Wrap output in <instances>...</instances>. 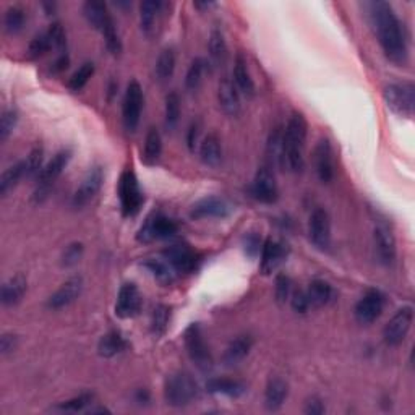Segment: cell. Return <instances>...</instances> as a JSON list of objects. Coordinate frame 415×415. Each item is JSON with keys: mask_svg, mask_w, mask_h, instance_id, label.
I'll return each mask as SVG.
<instances>
[{"mask_svg": "<svg viewBox=\"0 0 415 415\" xmlns=\"http://www.w3.org/2000/svg\"><path fill=\"white\" fill-rule=\"evenodd\" d=\"M367 7L372 27L378 36L384 55L391 62L404 65L409 57L407 38L394 8L388 2H370L367 3Z\"/></svg>", "mask_w": 415, "mask_h": 415, "instance_id": "6da1fadb", "label": "cell"}, {"mask_svg": "<svg viewBox=\"0 0 415 415\" xmlns=\"http://www.w3.org/2000/svg\"><path fill=\"white\" fill-rule=\"evenodd\" d=\"M17 344H18L17 336L12 335V332H5V335H2V337H0V352H2V356L12 353L15 349H17Z\"/></svg>", "mask_w": 415, "mask_h": 415, "instance_id": "11a10c76", "label": "cell"}, {"mask_svg": "<svg viewBox=\"0 0 415 415\" xmlns=\"http://www.w3.org/2000/svg\"><path fill=\"white\" fill-rule=\"evenodd\" d=\"M185 347L188 357L202 372H209L213 368V356L211 351L204 341L202 328L197 323H193L185 331Z\"/></svg>", "mask_w": 415, "mask_h": 415, "instance_id": "52a82bcc", "label": "cell"}, {"mask_svg": "<svg viewBox=\"0 0 415 415\" xmlns=\"http://www.w3.org/2000/svg\"><path fill=\"white\" fill-rule=\"evenodd\" d=\"M83 290V279L80 276H73L69 281L60 286V288L49 297L48 309L50 310H62L65 307L73 304V302L81 295Z\"/></svg>", "mask_w": 415, "mask_h": 415, "instance_id": "d6986e66", "label": "cell"}, {"mask_svg": "<svg viewBox=\"0 0 415 415\" xmlns=\"http://www.w3.org/2000/svg\"><path fill=\"white\" fill-rule=\"evenodd\" d=\"M48 33H49L50 41H52V48L55 50H60V52H64V49H65V45H66V36H65V31H64L62 24H60V23H52L49 27Z\"/></svg>", "mask_w": 415, "mask_h": 415, "instance_id": "816d5d0a", "label": "cell"}, {"mask_svg": "<svg viewBox=\"0 0 415 415\" xmlns=\"http://www.w3.org/2000/svg\"><path fill=\"white\" fill-rule=\"evenodd\" d=\"M102 182H104V174H102V169L101 167L91 169V171L85 176L83 181H81L80 187L76 188L73 199H71L73 206L83 208L90 202H93V199L96 198V195L101 190Z\"/></svg>", "mask_w": 415, "mask_h": 415, "instance_id": "5bb4252c", "label": "cell"}, {"mask_svg": "<svg viewBox=\"0 0 415 415\" xmlns=\"http://www.w3.org/2000/svg\"><path fill=\"white\" fill-rule=\"evenodd\" d=\"M289 394V384L283 378H271L266 384L265 391V406L268 411H279L283 407Z\"/></svg>", "mask_w": 415, "mask_h": 415, "instance_id": "d4e9b609", "label": "cell"}, {"mask_svg": "<svg viewBox=\"0 0 415 415\" xmlns=\"http://www.w3.org/2000/svg\"><path fill=\"white\" fill-rule=\"evenodd\" d=\"M234 85L237 86L239 93H242L245 97H253L256 93L255 81L250 75V70L247 66V60L242 54L235 57L234 64Z\"/></svg>", "mask_w": 415, "mask_h": 415, "instance_id": "484cf974", "label": "cell"}, {"mask_svg": "<svg viewBox=\"0 0 415 415\" xmlns=\"http://www.w3.org/2000/svg\"><path fill=\"white\" fill-rule=\"evenodd\" d=\"M311 244L318 250H328L331 245V219L326 209L316 208L309 221Z\"/></svg>", "mask_w": 415, "mask_h": 415, "instance_id": "4fadbf2b", "label": "cell"}, {"mask_svg": "<svg viewBox=\"0 0 415 415\" xmlns=\"http://www.w3.org/2000/svg\"><path fill=\"white\" fill-rule=\"evenodd\" d=\"M164 3L160 0H145L140 5V24L141 31L146 36H153L156 31V22L160 17Z\"/></svg>", "mask_w": 415, "mask_h": 415, "instance_id": "83f0119b", "label": "cell"}, {"mask_svg": "<svg viewBox=\"0 0 415 415\" xmlns=\"http://www.w3.org/2000/svg\"><path fill=\"white\" fill-rule=\"evenodd\" d=\"M164 256L167 263L176 269V273H192L197 269L198 256L185 244L171 245L167 250H164Z\"/></svg>", "mask_w": 415, "mask_h": 415, "instance_id": "ac0fdd59", "label": "cell"}, {"mask_svg": "<svg viewBox=\"0 0 415 415\" xmlns=\"http://www.w3.org/2000/svg\"><path fill=\"white\" fill-rule=\"evenodd\" d=\"M208 393L223 394L229 398H240L247 391V386L239 380H230V378H211L206 383Z\"/></svg>", "mask_w": 415, "mask_h": 415, "instance_id": "f546056e", "label": "cell"}, {"mask_svg": "<svg viewBox=\"0 0 415 415\" xmlns=\"http://www.w3.org/2000/svg\"><path fill=\"white\" fill-rule=\"evenodd\" d=\"M315 169L323 183H330L335 178V155L330 140L323 138L315 148Z\"/></svg>", "mask_w": 415, "mask_h": 415, "instance_id": "ffe728a7", "label": "cell"}, {"mask_svg": "<svg viewBox=\"0 0 415 415\" xmlns=\"http://www.w3.org/2000/svg\"><path fill=\"white\" fill-rule=\"evenodd\" d=\"M24 22H27V15H24V12L20 7H10L7 12H5L3 24L7 33L17 34L18 31H22Z\"/></svg>", "mask_w": 415, "mask_h": 415, "instance_id": "b9f144b4", "label": "cell"}, {"mask_svg": "<svg viewBox=\"0 0 415 415\" xmlns=\"http://www.w3.org/2000/svg\"><path fill=\"white\" fill-rule=\"evenodd\" d=\"M83 13L91 27L97 29L99 33L106 27V23L112 18L109 10H107V5L104 2H96V0H90V2L83 5Z\"/></svg>", "mask_w": 415, "mask_h": 415, "instance_id": "1f68e13d", "label": "cell"}, {"mask_svg": "<svg viewBox=\"0 0 415 415\" xmlns=\"http://www.w3.org/2000/svg\"><path fill=\"white\" fill-rule=\"evenodd\" d=\"M101 34L104 36V43H106L107 50H109L112 55H120L122 50H124V44H122L120 36H119V33H117L114 20L111 18L109 22L106 23V27L101 29Z\"/></svg>", "mask_w": 415, "mask_h": 415, "instance_id": "f35d334b", "label": "cell"}, {"mask_svg": "<svg viewBox=\"0 0 415 415\" xmlns=\"http://www.w3.org/2000/svg\"><path fill=\"white\" fill-rule=\"evenodd\" d=\"M288 258V245H284L279 240L268 239L265 240L263 248H261V261H260V271L261 274L268 276L273 274L284 260Z\"/></svg>", "mask_w": 415, "mask_h": 415, "instance_id": "2e32d148", "label": "cell"}, {"mask_svg": "<svg viewBox=\"0 0 415 415\" xmlns=\"http://www.w3.org/2000/svg\"><path fill=\"white\" fill-rule=\"evenodd\" d=\"M325 404L320 398L316 396H311L310 399H307L305 402V407H304V412L309 414V415H320V414H325Z\"/></svg>", "mask_w": 415, "mask_h": 415, "instance_id": "9f6ffc18", "label": "cell"}, {"mask_svg": "<svg viewBox=\"0 0 415 415\" xmlns=\"http://www.w3.org/2000/svg\"><path fill=\"white\" fill-rule=\"evenodd\" d=\"M119 198H120V208H122V213H124V216L132 218L141 209L145 197H143V192L140 188V183H138L135 172L125 171L120 176Z\"/></svg>", "mask_w": 415, "mask_h": 415, "instance_id": "8992f818", "label": "cell"}, {"mask_svg": "<svg viewBox=\"0 0 415 415\" xmlns=\"http://www.w3.org/2000/svg\"><path fill=\"white\" fill-rule=\"evenodd\" d=\"M52 48V41L49 38V33L44 31L38 36H34L28 48V57L29 59H39L49 52Z\"/></svg>", "mask_w": 415, "mask_h": 415, "instance_id": "ee69618b", "label": "cell"}, {"mask_svg": "<svg viewBox=\"0 0 415 415\" xmlns=\"http://www.w3.org/2000/svg\"><path fill=\"white\" fill-rule=\"evenodd\" d=\"M268 151H269V156L273 157V161L278 164L279 167H284L283 128H274V132L271 133L269 141H268Z\"/></svg>", "mask_w": 415, "mask_h": 415, "instance_id": "f6af8a7d", "label": "cell"}, {"mask_svg": "<svg viewBox=\"0 0 415 415\" xmlns=\"http://www.w3.org/2000/svg\"><path fill=\"white\" fill-rule=\"evenodd\" d=\"M199 160H202L204 166H219V162L223 160V146L218 135L209 133L208 136H204L202 145H199Z\"/></svg>", "mask_w": 415, "mask_h": 415, "instance_id": "4316f807", "label": "cell"}, {"mask_svg": "<svg viewBox=\"0 0 415 415\" xmlns=\"http://www.w3.org/2000/svg\"><path fill=\"white\" fill-rule=\"evenodd\" d=\"M141 265L162 284H171L174 281V276H176V269L167 263V260L148 258Z\"/></svg>", "mask_w": 415, "mask_h": 415, "instance_id": "836d02e7", "label": "cell"}, {"mask_svg": "<svg viewBox=\"0 0 415 415\" xmlns=\"http://www.w3.org/2000/svg\"><path fill=\"white\" fill-rule=\"evenodd\" d=\"M290 294H292V283L289 276L286 274L276 276V288H274L276 300H278L279 304H284V302H288L290 299Z\"/></svg>", "mask_w": 415, "mask_h": 415, "instance_id": "f907efd6", "label": "cell"}, {"mask_svg": "<svg viewBox=\"0 0 415 415\" xmlns=\"http://www.w3.org/2000/svg\"><path fill=\"white\" fill-rule=\"evenodd\" d=\"M250 193L260 203L271 204L278 202L279 188L278 183H276L274 172L268 166L260 167L258 172L255 174L252 185H250Z\"/></svg>", "mask_w": 415, "mask_h": 415, "instance_id": "8fae6325", "label": "cell"}, {"mask_svg": "<svg viewBox=\"0 0 415 415\" xmlns=\"http://www.w3.org/2000/svg\"><path fill=\"white\" fill-rule=\"evenodd\" d=\"M162 153V140L160 132L156 128H150L148 132L146 140H145V153H143V161L146 164H155L157 160H160Z\"/></svg>", "mask_w": 415, "mask_h": 415, "instance_id": "8d00e7d4", "label": "cell"}, {"mask_svg": "<svg viewBox=\"0 0 415 415\" xmlns=\"http://www.w3.org/2000/svg\"><path fill=\"white\" fill-rule=\"evenodd\" d=\"M18 122V112L15 109H8L2 114L0 119V140L5 141L10 136V133L13 132V128L17 127Z\"/></svg>", "mask_w": 415, "mask_h": 415, "instance_id": "681fc988", "label": "cell"}, {"mask_svg": "<svg viewBox=\"0 0 415 415\" xmlns=\"http://www.w3.org/2000/svg\"><path fill=\"white\" fill-rule=\"evenodd\" d=\"M169 320H171V309L167 305H157L155 310H153L151 315V331L156 337L162 336L167 330Z\"/></svg>", "mask_w": 415, "mask_h": 415, "instance_id": "60d3db41", "label": "cell"}, {"mask_svg": "<svg viewBox=\"0 0 415 415\" xmlns=\"http://www.w3.org/2000/svg\"><path fill=\"white\" fill-rule=\"evenodd\" d=\"M199 396V386L187 372H176L166 378L164 398L171 407H185Z\"/></svg>", "mask_w": 415, "mask_h": 415, "instance_id": "3957f363", "label": "cell"}, {"mask_svg": "<svg viewBox=\"0 0 415 415\" xmlns=\"http://www.w3.org/2000/svg\"><path fill=\"white\" fill-rule=\"evenodd\" d=\"M261 248H263V244H261L260 234L256 232H248L244 237V250L250 258H255L261 253Z\"/></svg>", "mask_w": 415, "mask_h": 415, "instance_id": "f5cc1de1", "label": "cell"}, {"mask_svg": "<svg viewBox=\"0 0 415 415\" xmlns=\"http://www.w3.org/2000/svg\"><path fill=\"white\" fill-rule=\"evenodd\" d=\"M193 5H195V8L204 10V8H211V7H214V5H216V3H213V2H195Z\"/></svg>", "mask_w": 415, "mask_h": 415, "instance_id": "91938a15", "label": "cell"}, {"mask_svg": "<svg viewBox=\"0 0 415 415\" xmlns=\"http://www.w3.org/2000/svg\"><path fill=\"white\" fill-rule=\"evenodd\" d=\"M414 321V309L412 307H402L396 311V315L386 323L383 330V339L389 347L401 346L406 339L409 331H411Z\"/></svg>", "mask_w": 415, "mask_h": 415, "instance_id": "30bf717a", "label": "cell"}, {"mask_svg": "<svg viewBox=\"0 0 415 415\" xmlns=\"http://www.w3.org/2000/svg\"><path fill=\"white\" fill-rule=\"evenodd\" d=\"M384 304H386V297H384L383 292L377 289L368 290L367 294L357 302L356 309H353L356 320L360 323V325H372L373 321H377L381 316Z\"/></svg>", "mask_w": 415, "mask_h": 415, "instance_id": "7c38bea8", "label": "cell"}, {"mask_svg": "<svg viewBox=\"0 0 415 415\" xmlns=\"http://www.w3.org/2000/svg\"><path fill=\"white\" fill-rule=\"evenodd\" d=\"M71 160V151L70 150H62L55 155L52 160L45 164L43 172L39 174L38 177V188L34 192V202L41 203L43 199L48 197L50 188L55 183V181L60 177V174L64 172L66 164Z\"/></svg>", "mask_w": 415, "mask_h": 415, "instance_id": "5b68a950", "label": "cell"}, {"mask_svg": "<svg viewBox=\"0 0 415 415\" xmlns=\"http://www.w3.org/2000/svg\"><path fill=\"white\" fill-rule=\"evenodd\" d=\"M209 62L203 57H197L192 62V65L188 66L187 76H185V88L188 91H197L199 86L203 83L204 73H206Z\"/></svg>", "mask_w": 415, "mask_h": 415, "instance_id": "d590c367", "label": "cell"}, {"mask_svg": "<svg viewBox=\"0 0 415 415\" xmlns=\"http://www.w3.org/2000/svg\"><path fill=\"white\" fill-rule=\"evenodd\" d=\"M177 224L161 213H153L138 230L136 240L141 244H150L155 240H164L177 234Z\"/></svg>", "mask_w": 415, "mask_h": 415, "instance_id": "ba28073f", "label": "cell"}, {"mask_svg": "<svg viewBox=\"0 0 415 415\" xmlns=\"http://www.w3.org/2000/svg\"><path fill=\"white\" fill-rule=\"evenodd\" d=\"M209 57H211V64L219 66L225 62L227 57V44H225L224 34L219 28H214L209 36Z\"/></svg>", "mask_w": 415, "mask_h": 415, "instance_id": "e575fe53", "label": "cell"}, {"mask_svg": "<svg viewBox=\"0 0 415 415\" xmlns=\"http://www.w3.org/2000/svg\"><path fill=\"white\" fill-rule=\"evenodd\" d=\"M23 177H27V162L20 161L8 169H5L2 177H0V195L5 197L12 188L18 185V182Z\"/></svg>", "mask_w": 415, "mask_h": 415, "instance_id": "d6a6232c", "label": "cell"}, {"mask_svg": "<svg viewBox=\"0 0 415 415\" xmlns=\"http://www.w3.org/2000/svg\"><path fill=\"white\" fill-rule=\"evenodd\" d=\"M69 62H70L69 55L60 54L57 57V60H55V62L52 64V66H50V71H52V73H60V71H64L66 66H69Z\"/></svg>", "mask_w": 415, "mask_h": 415, "instance_id": "680465c9", "label": "cell"}, {"mask_svg": "<svg viewBox=\"0 0 415 415\" xmlns=\"http://www.w3.org/2000/svg\"><path fill=\"white\" fill-rule=\"evenodd\" d=\"M93 75H94V65L91 62L83 64L73 75L70 76L69 88L71 91H81L86 85H88V81L91 80V76Z\"/></svg>", "mask_w": 415, "mask_h": 415, "instance_id": "7bdbcfd3", "label": "cell"}, {"mask_svg": "<svg viewBox=\"0 0 415 415\" xmlns=\"http://www.w3.org/2000/svg\"><path fill=\"white\" fill-rule=\"evenodd\" d=\"M305 292L307 297H309L310 307H316V309L328 305L335 299V289H332V286L323 279H315L314 283H310L309 289Z\"/></svg>", "mask_w": 415, "mask_h": 415, "instance_id": "4dcf8cb0", "label": "cell"}, {"mask_svg": "<svg viewBox=\"0 0 415 415\" xmlns=\"http://www.w3.org/2000/svg\"><path fill=\"white\" fill-rule=\"evenodd\" d=\"M128 347V342L119 331H111L104 335L97 342V353L104 358H112L124 352Z\"/></svg>", "mask_w": 415, "mask_h": 415, "instance_id": "f1b7e54d", "label": "cell"}, {"mask_svg": "<svg viewBox=\"0 0 415 415\" xmlns=\"http://www.w3.org/2000/svg\"><path fill=\"white\" fill-rule=\"evenodd\" d=\"M43 161H44V150L43 148H34L27 157V177H39L43 172Z\"/></svg>", "mask_w": 415, "mask_h": 415, "instance_id": "c3c4849f", "label": "cell"}, {"mask_svg": "<svg viewBox=\"0 0 415 415\" xmlns=\"http://www.w3.org/2000/svg\"><path fill=\"white\" fill-rule=\"evenodd\" d=\"M218 101L224 114L237 117L240 114V93L230 78H223L218 88Z\"/></svg>", "mask_w": 415, "mask_h": 415, "instance_id": "7402d4cb", "label": "cell"}, {"mask_svg": "<svg viewBox=\"0 0 415 415\" xmlns=\"http://www.w3.org/2000/svg\"><path fill=\"white\" fill-rule=\"evenodd\" d=\"M383 99L394 114L411 119L415 109V86L411 81L384 86Z\"/></svg>", "mask_w": 415, "mask_h": 415, "instance_id": "277c9868", "label": "cell"}, {"mask_svg": "<svg viewBox=\"0 0 415 415\" xmlns=\"http://www.w3.org/2000/svg\"><path fill=\"white\" fill-rule=\"evenodd\" d=\"M174 70H176V52L172 49H164L156 60V78L160 81L171 80Z\"/></svg>", "mask_w": 415, "mask_h": 415, "instance_id": "74e56055", "label": "cell"}, {"mask_svg": "<svg viewBox=\"0 0 415 415\" xmlns=\"http://www.w3.org/2000/svg\"><path fill=\"white\" fill-rule=\"evenodd\" d=\"M373 239H375V250L380 263L391 266L396 260V240H394L393 232L386 225H377Z\"/></svg>", "mask_w": 415, "mask_h": 415, "instance_id": "44dd1931", "label": "cell"}, {"mask_svg": "<svg viewBox=\"0 0 415 415\" xmlns=\"http://www.w3.org/2000/svg\"><path fill=\"white\" fill-rule=\"evenodd\" d=\"M91 401H93V394H80L78 398H73L64 404H59L57 407H54V411L81 412V411H85L86 406H90Z\"/></svg>", "mask_w": 415, "mask_h": 415, "instance_id": "7dc6e473", "label": "cell"}, {"mask_svg": "<svg viewBox=\"0 0 415 415\" xmlns=\"http://www.w3.org/2000/svg\"><path fill=\"white\" fill-rule=\"evenodd\" d=\"M27 289L28 281L23 274L12 276V278L2 286V292H0V300H2L3 307H13L20 304L23 295L27 294Z\"/></svg>", "mask_w": 415, "mask_h": 415, "instance_id": "cb8c5ba5", "label": "cell"}, {"mask_svg": "<svg viewBox=\"0 0 415 415\" xmlns=\"http://www.w3.org/2000/svg\"><path fill=\"white\" fill-rule=\"evenodd\" d=\"M232 213V204L221 197H206L197 202L190 209L193 219L227 218Z\"/></svg>", "mask_w": 415, "mask_h": 415, "instance_id": "e0dca14e", "label": "cell"}, {"mask_svg": "<svg viewBox=\"0 0 415 415\" xmlns=\"http://www.w3.org/2000/svg\"><path fill=\"white\" fill-rule=\"evenodd\" d=\"M307 125L305 117L300 112H294L290 115L288 125L283 130V153H284V167L292 172H302L305 167V140H307Z\"/></svg>", "mask_w": 415, "mask_h": 415, "instance_id": "7a4b0ae2", "label": "cell"}, {"mask_svg": "<svg viewBox=\"0 0 415 415\" xmlns=\"http://www.w3.org/2000/svg\"><path fill=\"white\" fill-rule=\"evenodd\" d=\"M253 347V337L250 335H240L235 339L230 341V344L225 347L223 362L224 365L234 367L239 365L240 362L245 360L248 357L250 351Z\"/></svg>", "mask_w": 415, "mask_h": 415, "instance_id": "603a6c76", "label": "cell"}, {"mask_svg": "<svg viewBox=\"0 0 415 415\" xmlns=\"http://www.w3.org/2000/svg\"><path fill=\"white\" fill-rule=\"evenodd\" d=\"M290 305L297 314H305L307 310L310 309V302L309 297H307L305 290H295L290 294Z\"/></svg>", "mask_w": 415, "mask_h": 415, "instance_id": "db71d44e", "label": "cell"}, {"mask_svg": "<svg viewBox=\"0 0 415 415\" xmlns=\"http://www.w3.org/2000/svg\"><path fill=\"white\" fill-rule=\"evenodd\" d=\"M164 117H166L167 130H174L178 124V119H181V97H178L177 93H174V91L166 96Z\"/></svg>", "mask_w": 415, "mask_h": 415, "instance_id": "ab89813d", "label": "cell"}, {"mask_svg": "<svg viewBox=\"0 0 415 415\" xmlns=\"http://www.w3.org/2000/svg\"><path fill=\"white\" fill-rule=\"evenodd\" d=\"M141 294L138 288L133 283H127L120 288L119 295H117V304H115V315L119 318H133L140 314L141 310Z\"/></svg>", "mask_w": 415, "mask_h": 415, "instance_id": "9a60e30c", "label": "cell"}, {"mask_svg": "<svg viewBox=\"0 0 415 415\" xmlns=\"http://www.w3.org/2000/svg\"><path fill=\"white\" fill-rule=\"evenodd\" d=\"M83 253H85L83 244H80V242L70 244L69 247H65L62 258H60V263H62L64 268H71V266L80 263V260L83 258Z\"/></svg>", "mask_w": 415, "mask_h": 415, "instance_id": "bcb514c9", "label": "cell"}, {"mask_svg": "<svg viewBox=\"0 0 415 415\" xmlns=\"http://www.w3.org/2000/svg\"><path fill=\"white\" fill-rule=\"evenodd\" d=\"M145 104V96L143 90L136 80L128 83L125 96H124V106H122V119H124V127L127 132H135L138 124H140V117Z\"/></svg>", "mask_w": 415, "mask_h": 415, "instance_id": "9c48e42d", "label": "cell"}, {"mask_svg": "<svg viewBox=\"0 0 415 415\" xmlns=\"http://www.w3.org/2000/svg\"><path fill=\"white\" fill-rule=\"evenodd\" d=\"M198 140H199V124L198 122H195V124H192L190 128H188V135H187V145L190 148V151H195V148L198 145Z\"/></svg>", "mask_w": 415, "mask_h": 415, "instance_id": "6f0895ef", "label": "cell"}]
</instances>
